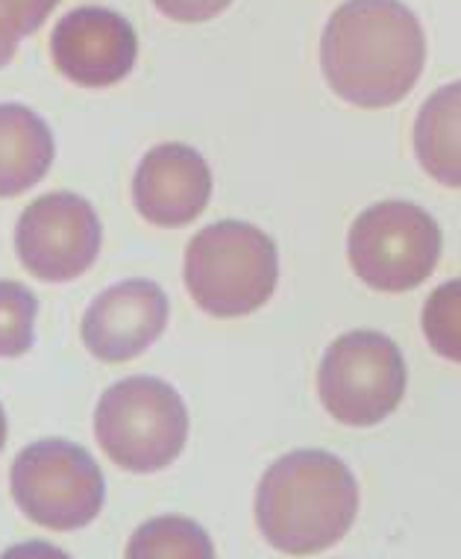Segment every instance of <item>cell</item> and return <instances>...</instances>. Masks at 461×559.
<instances>
[{"label":"cell","instance_id":"cell-12","mask_svg":"<svg viewBox=\"0 0 461 559\" xmlns=\"http://www.w3.org/2000/svg\"><path fill=\"white\" fill-rule=\"evenodd\" d=\"M53 156V133L33 109L0 104V198L33 189L50 171Z\"/></svg>","mask_w":461,"mask_h":559},{"label":"cell","instance_id":"cell-1","mask_svg":"<svg viewBox=\"0 0 461 559\" xmlns=\"http://www.w3.org/2000/svg\"><path fill=\"white\" fill-rule=\"evenodd\" d=\"M426 59L423 29L397 0H350L332 15L320 66L329 88L359 109L400 104Z\"/></svg>","mask_w":461,"mask_h":559},{"label":"cell","instance_id":"cell-13","mask_svg":"<svg viewBox=\"0 0 461 559\" xmlns=\"http://www.w3.org/2000/svg\"><path fill=\"white\" fill-rule=\"evenodd\" d=\"M414 154L433 180L461 189V80L438 88L414 121Z\"/></svg>","mask_w":461,"mask_h":559},{"label":"cell","instance_id":"cell-20","mask_svg":"<svg viewBox=\"0 0 461 559\" xmlns=\"http://www.w3.org/2000/svg\"><path fill=\"white\" fill-rule=\"evenodd\" d=\"M3 444H7V413L0 406V451H3Z\"/></svg>","mask_w":461,"mask_h":559},{"label":"cell","instance_id":"cell-9","mask_svg":"<svg viewBox=\"0 0 461 559\" xmlns=\"http://www.w3.org/2000/svg\"><path fill=\"white\" fill-rule=\"evenodd\" d=\"M168 295L154 280H124L92 300L83 316V345L100 362L142 357L168 328Z\"/></svg>","mask_w":461,"mask_h":559},{"label":"cell","instance_id":"cell-19","mask_svg":"<svg viewBox=\"0 0 461 559\" xmlns=\"http://www.w3.org/2000/svg\"><path fill=\"white\" fill-rule=\"evenodd\" d=\"M0 559H71L62 548L50 545V542H21L12 545L10 550H3Z\"/></svg>","mask_w":461,"mask_h":559},{"label":"cell","instance_id":"cell-10","mask_svg":"<svg viewBox=\"0 0 461 559\" xmlns=\"http://www.w3.org/2000/svg\"><path fill=\"white\" fill-rule=\"evenodd\" d=\"M211 198V171L194 147L165 142L147 151L133 177L138 215L156 227H185L201 218Z\"/></svg>","mask_w":461,"mask_h":559},{"label":"cell","instance_id":"cell-4","mask_svg":"<svg viewBox=\"0 0 461 559\" xmlns=\"http://www.w3.org/2000/svg\"><path fill=\"white\" fill-rule=\"evenodd\" d=\"M95 436L100 451L124 472H162L183 453L189 409L180 392L159 377H126L97 401Z\"/></svg>","mask_w":461,"mask_h":559},{"label":"cell","instance_id":"cell-6","mask_svg":"<svg viewBox=\"0 0 461 559\" xmlns=\"http://www.w3.org/2000/svg\"><path fill=\"white\" fill-rule=\"evenodd\" d=\"M441 227L417 203L383 201L350 227L347 253L362 283L376 292L417 289L441 260Z\"/></svg>","mask_w":461,"mask_h":559},{"label":"cell","instance_id":"cell-16","mask_svg":"<svg viewBox=\"0 0 461 559\" xmlns=\"http://www.w3.org/2000/svg\"><path fill=\"white\" fill-rule=\"evenodd\" d=\"M421 324L438 357L461 362V277L444 283L426 298Z\"/></svg>","mask_w":461,"mask_h":559},{"label":"cell","instance_id":"cell-14","mask_svg":"<svg viewBox=\"0 0 461 559\" xmlns=\"http://www.w3.org/2000/svg\"><path fill=\"white\" fill-rule=\"evenodd\" d=\"M124 559H215V545L194 519L159 515L130 536Z\"/></svg>","mask_w":461,"mask_h":559},{"label":"cell","instance_id":"cell-11","mask_svg":"<svg viewBox=\"0 0 461 559\" xmlns=\"http://www.w3.org/2000/svg\"><path fill=\"white\" fill-rule=\"evenodd\" d=\"M53 62L77 86H116L133 71V29L109 12H74L53 36Z\"/></svg>","mask_w":461,"mask_h":559},{"label":"cell","instance_id":"cell-5","mask_svg":"<svg viewBox=\"0 0 461 559\" xmlns=\"http://www.w3.org/2000/svg\"><path fill=\"white\" fill-rule=\"evenodd\" d=\"M10 489L33 524L59 533L92 524L106 501L100 465L86 448L68 439L27 444L12 463Z\"/></svg>","mask_w":461,"mask_h":559},{"label":"cell","instance_id":"cell-2","mask_svg":"<svg viewBox=\"0 0 461 559\" xmlns=\"http://www.w3.org/2000/svg\"><path fill=\"white\" fill-rule=\"evenodd\" d=\"M359 512V483L336 453L291 451L262 474L256 524L270 548L312 557L344 539Z\"/></svg>","mask_w":461,"mask_h":559},{"label":"cell","instance_id":"cell-7","mask_svg":"<svg viewBox=\"0 0 461 559\" xmlns=\"http://www.w3.org/2000/svg\"><path fill=\"white\" fill-rule=\"evenodd\" d=\"M400 347L376 330L338 336L317 368V392L327 413L347 427H374L395 413L405 395Z\"/></svg>","mask_w":461,"mask_h":559},{"label":"cell","instance_id":"cell-18","mask_svg":"<svg viewBox=\"0 0 461 559\" xmlns=\"http://www.w3.org/2000/svg\"><path fill=\"white\" fill-rule=\"evenodd\" d=\"M230 0H159V7L165 12H171L173 19H209L211 12L223 10Z\"/></svg>","mask_w":461,"mask_h":559},{"label":"cell","instance_id":"cell-15","mask_svg":"<svg viewBox=\"0 0 461 559\" xmlns=\"http://www.w3.org/2000/svg\"><path fill=\"white\" fill-rule=\"evenodd\" d=\"M39 298L15 280H0V359L24 357L36 338Z\"/></svg>","mask_w":461,"mask_h":559},{"label":"cell","instance_id":"cell-3","mask_svg":"<svg viewBox=\"0 0 461 559\" xmlns=\"http://www.w3.org/2000/svg\"><path fill=\"white\" fill-rule=\"evenodd\" d=\"M279 280L277 245L247 222H218L185 251V289L215 319H241L270 300Z\"/></svg>","mask_w":461,"mask_h":559},{"label":"cell","instance_id":"cell-8","mask_svg":"<svg viewBox=\"0 0 461 559\" xmlns=\"http://www.w3.org/2000/svg\"><path fill=\"white\" fill-rule=\"evenodd\" d=\"M104 227L95 206L74 192L41 194L21 213L15 251L21 265L45 283H68L95 265Z\"/></svg>","mask_w":461,"mask_h":559},{"label":"cell","instance_id":"cell-17","mask_svg":"<svg viewBox=\"0 0 461 559\" xmlns=\"http://www.w3.org/2000/svg\"><path fill=\"white\" fill-rule=\"evenodd\" d=\"M53 0H0V66L15 53L19 39L41 21Z\"/></svg>","mask_w":461,"mask_h":559}]
</instances>
